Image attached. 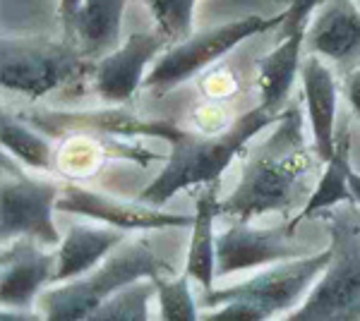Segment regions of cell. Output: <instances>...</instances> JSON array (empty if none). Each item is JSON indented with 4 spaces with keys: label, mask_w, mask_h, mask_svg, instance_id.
<instances>
[{
    "label": "cell",
    "mask_w": 360,
    "mask_h": 321,
    "mask_svg": "<svg viewBox=\"0 0 360 321\" xmlns=\"http://www.w3.org/2000/svg\"><path fill=\"white\" fill-rule=\"evenodd\" d=\"M217 190L219 185H209L202 188V195L197 197L193 237H190L188 261H185V273L202 290H212L217 278V235H214V221L219 218Z\"/></svg>",
    "instance_id": "ffe728a7"
},
{
    "label": "cell",
    "mask_w": 360,
    "mask_h": 321,
    "mask_svg": "<svg viewBox=\"0 0 360 321\" xmlns=\"http://www.w3.org/2000/svg\"><path fill=\"white\" fill-rule=\"evenodd\" d=\"M278 118L281 113H274L259 103L257 108H250L248 113L238 115L233 127L224 134L209 137L195 130H183L171 142V156L164 171L139 192L137 202L159 209L180 190L195 188V185H202V188L219 185V178L231 166V161L245 149L250 139L264 127H269L271 122H278Z\"/></svg>",
    "instance_id": "7a4b0ae2"
},
{
    "label": "cell",
    "mask_w": 360,
    "mask_h": 321,
    "mask_svg": "<svg viewBox=\"0 0 360 321\" xmlns=\"http://www.w3.org/2000/svg\"><path fill=\"white\" fill-rule=\"evenodd\" d=\"M324 3H327V0H293L291 8L286 10V20H283V27H281V39L298 32V29H303L312 10L322 8Z\"/></svg>",
    "instance_id": "83f0119b"
},
{
    "label": "cell",
    "mask_w": 360,
    "mask_h": 321,
    "mask_svg": "<svg viewBox=\"0 0 360 321\" xmlns=\"http://www.w3.org/2000/svg\"><path fill=\"white\" fill-rule=\"evenodd\" d=\"M123 242H127V232L118 230V228H94L82 223L70 225L68 235L58 247V271L53 285L75 281V278L94 271Z\"/></svg>",
    "instance_id": "e0dca14e"
},
{
    "label": "cell",
    "mask_w": 360,
    "mask_h": 321,
    "mask_svg": "<svg viewBox=\"0 0 360 321\" xmlns=\"http://www.w3.org/2000/svg\"><path fill=\"white\" fill-rule=\"evenodd\" d=\"M0 142H3L5 154H13L22 166L32 168V171H56V147L51 137L39 132L37 127L25 125L20 115L3 110Z\"/></svg>",
    "instance_id": "7402d4cb"
},
{
    "label": "cell",
    "mask_w": 360,
    "mask_h": 321,
    "mask_svg": "<svg viewBox=\"0 0 360 321\" xmlns=\"http://www.w3.org/2000/svg\"><path fill=\"white\" fill-rule=\"evenodd\" d=\"M348 151H351V130L348 125H341V130H336V149L334 156L324 163V171L317 180V188L312 192L310 202L300 209L298 214L288 221V228L295 232L300 221L317 216L327 209L336 207L344 202H356L351 192V161H348Z\"/></svg>",
    "instance_id": "44dd1931"
},
{
    "label": "cell",
    "mask_w": 360,
    "mask_h": 321,
    "mask_svg": "<svg viewBox=\"0 0 360 321\" xmlns=\"http://www.w3.org/2000/svg\"><path fill=\"white\" fill-rule=\"evenodd\" d=\"M173 268L152 249L147 240H127L96 266L75 281L49 285L39 295L46 321H86L108 297L142 278H171Z\"/></svg>",
    "instance_id": "5b68a950"
},
{
    "label": "cell",
    "mask_w": 360,
    "mask_h": 321,
    "mask_svg": "<svg viewBox=\"0 0 360 321\" xmlns=\"http://www.w3.org/2000/svg\"><path fill=\"white\" fill-rule=\"evenodd\" d=\"M344 96L353 110V115L360 120V67H356L344 77Z\"/></svg>",
    "instance_id": "f546056e"
},
{
    "label": "cell",
    "mask_w": 360,
    "mask_h": 321,
    "mask_svg": "<svg viewBox=\"0 0 360 321\" xmlns=\"http://www.w3.org/2000/svg\"><path fill=\"white\" fill-rule=\"evenodd\" d=\"M329 230V259L305 302L281 321H360V207L344 202L319 214Z\"/></svg>",
    "instance_id": "277c9868"
},
{
    "label": "cell",
    "mask_w": 360,
    "mask_h": 321,
    "mask_svg": "<svg viewBox=\"0 0 360 321\" xmlns=\"http://www.w3.org/2000/svg\"><path fill=\"white\" fill-rule=\"evenodd\" d=\"M125 0H82L75 20V44L89 63L113 53L120 46Z\"/></svg>",
    "instance_id": "d6986e66"
},
{
    "label": "cell",
    "mask_w": 360,
    "mask_h": 321,
    "mask_svg": "<svg viewBox=\"0 0 360 321\" xmlns=\"http://www.w3.org/2000/svg\"><path fill=\"white\" fill-rule=\"evenodd\" d=\"M351 192H353V197H356V202L360 207V175L358 173H351Z\"/></svg>",
    "instance_id": "1f68e13d"
},
{
    "label": "cell",
    "mask_w": 360,
    "mask_h": 321,
    "mask_svg": "<svg viewBox=\"0 0 360 321\" xmlns=\"http://www.w3.org/2000/svg\"><path fill=\"white\" fill-rule=\"evenodd\" d=\"M310 254L312 249L305 242L295 240L288 221L276 228H252L250 223L231 221V225L217 235V276L266 268Z\"/></svg>",
    "instance_id": "9c48e42d"
},
{
    "label": "cell",
    "mask_w": 360,
    "mask_h": 321,
    "mask_svg": "<svg viewBox=\"0 0 360 321\" xmlns=\"http://www.w3.org/2000/svg\"><path fill=\"white\" fill-rule=\"evenodd\" d=\"M303 79V96L307 118L312 125V147L317 156L327 163L336 149V101H339V84L334 72L324 65L319 55H307L300 67Z\"/></svg>",
    "instance_id": "2e32d148"
},
{
    "label": "cell",
    "mask_w": 360,
    "mask_h": 321,
    "mask_svg": "<svg viewBox=\"0 0 360 321\" xmlns=\"http://www.w3.org/2000/svg\"><path fill=\"white\" fill-rule=\"evenodd\" d=\"M286 10L276 17H257L250 15L243 20L229 22L221 27H212L205 32H197L190 39L171 46L164 55L156 60L152 72L144 77V89H149L156 96H164L173 91L183 81L193 79L195 74L207 72L217 60H221L226 53L243 44L250 37L269 32L271 27H283Z\"/></svg>",
    "instance_id": "52a82bcc"
},
{
    "label": "cell",
    "mask_w": 360,
    "mask_h": 321,
    "mask_svg": "<svg viewBox=\"0 0 360 321\" xmlns=\"http://www.w3.org/2000/svg\"><path fill=\"white\" fill-rule=\"evenodd\" d=\"M22 120L37 127L39 132L49 134L51 139H63L79 132H96V134H113V137H156L171 144L178 137L180 127L168 120H144L125 108H103V110H86V113H65V110H49V108H32L25 113H17Z\"/></svg>",
    "instance_id": "30bf717a"
},
{
    "label": "cell",
    "mask_w": 360,
    "mask_h": 321,
    "mask_svg": "<svg viewBox=\"0 0 360 321\" xmlns=\"http://www.w3.org/2000/svg\"><path fill=\"white\" fill-rule=\"evenodd\" d=\"M322 171L324 161L305 139L303 115L288 106L271 137L248 154L236 190L219 199V216L250 223L257 216L281 214L291 221L293 209L310 202Z\"/></svg>",
    "instance_id": "6da1fadb"
},
{
    "label": "cell",
    "mask_w": 360,
    "mask_h": 321,
    "mask_svg": "<svg viewBox=\"0 0 360 321\" xmlns=\"http://www.w3.org/2000/svg\"><path fill=\"white\" fill-rule=\"evenodd\" d=\"M154 15L156 29L171 41V46L193 37V15L197 0H139Z\"/></svg>",
    "instance_id": "cb8c5ba5"
},
{
    "label": "cell",
    "mask_w": 360,
    "mask_h": 321,
    "mask_svg": "<svg viewBox=\"0 0 360 321\" xmlns=\"http://www.w3.org/2000/svg\"><path fill=\"white\" fill-rule=\"evenodd\" d=\"M58 271V254L44 244L17 237L3 244L0 256V302L10 309H29L46 285H53Z\"/></svg>",
    "instance_id": "5bb4252c"
},
{
    "label": "cell",
    "mask_w": 360,
    "mask_h": 321,
    "mask_svg": "<svg viewBox=\"0 0 360 321\" xmlns=\"http://www.w3.org/2000/svg\"><path fill=\"white\" fill-rule=\"evenodd\" d=\"M168 48L171 41L159 29L130 34L113 53L91 65V81L98 98L106 103H127L144 84V67Z\"/></svg>",
    "instance_id": "7c38bea8"
},
{
    "label": "cell",
    "mask_w": 360,
    "mask_h": 321,
    "mask_svg": "<svg viewBox=\"0 0 360 321\" xmlns=\"http://www.w3.org/2000/svg\"><path fill=\"white\" fill-rule=\"evenodd\" d=\"M84 53L68 39H8L0 41V84L37 101L58 86L91 70Z\"/></svg>",
    "instance_id": "8992f818"
},
{
    "label": "cell",
    "mask_w": 360,
    "mask_h": 321,
    "mask_svg": "<svg viewBox=\"0 0 360 321\" xmlns=\"http://www.w3.org/2000/svg\"><path fill=\"white\" fill-rule=\"evenodd\" d=\"M79 8H82V0H60L58 15H60L63 39L75 41V20H77Z\"/></svg>",
    "instance_id": "f1b7e54d"
},
{
    "label": "cell",
    "mask_w": 360,
    "mask_h": 321,
    "mask_svg": "<svg viewBox=\"0 0 360 321\" xmlns=\"http://www.w3.org/2000/svg\"><path fill=\"white\" fill-rule=\"evenodd\" d=\"M56 211L84 216L118 230H166V228H193L195 216L168 214L142 202H123L111 195L65 183L58 197Z\"/></svg>",
    "instance_id": "8fae6325"
},
{
    "label": "cell",
    "mask_w": 360,
    "mask_h": 321,
    "mask_svg": "<svg viewBox=\"0 0 360 321\" xmlns=\"http://www.w3.org/2000/svg\"><path fill=\"white\" fill-rule=\"evenodd\" d=\"M238 115H233V110L229 108V103H219V101H205L197 103L190 110V122H193L195 132L200 134H224L233 127Z\"/></svg>",
    "instance_id": "484cf974"
},
{
    "label": "cell",
    "mask_w": 360,
    "mask_h": 321,
    "mask_svg": "<svg viewBox=\"0 0 360 321\" xmlns=\"http://www.w3.org/2000/svg\"><path fill=\"white\" fill-rule=\"evenodd\" d=\"M332 252H315L303 259L266 266L250 281L231 288L202 290L197 307L205 309L200 321H269L281 312H291L310 293L327 268Z\"/></svg>",
    "instance_id": "3957f363"
},
{
    "label": "cell",
    "mask_w": 360,
    "mask_h": 321,
    "mask_svg": "<svg viewBox=\"0 0 360 321\" xmlns=\"http://www.w3.org/2000/svg\"><path fill=\"white\" fill-rule=\"evenodd\" d=\"M303 51H305V27L281 39L271 53L257 60V89L262 96V106L283 113L291 96L300 67H303Z\"/></svg>",
    "instance_id": "ac0fdd59"
},
{
    "label": "cell",
    "mask_w": 360,
    "mask_h": 321,
    "mask_svg": "<svg viewBox=\"0 0 360 321\" xmlns=\"http://www.w3.org/2000/svg\"><path fill=\"white\" fill-rule=\"evenodd\" d=\"M159 309L161 321H200V307L190 290V276L183 273L178 278H159Z\"/></svg>",
    "instance_id": "d4e9b609"
},
{
    "label": "cell",
    "mask_w": 360,
    "mask_h": 321,
    "mask_svg": "<svg viewBox=\"0 0 360 321\" xmlns=\"http://www.w3.org/2000/svg\"><path fill=\"white\" fill-rule=\"evenodd\" d=\"M156 151L137 142H123V137L96 132H79L58 139L56 147V173L68 180L94 178L113 161H130L137 166H149L159 161Z\"/></svg>",
    "instance_id": "4fadbf2b"
},
{
    "label": "cell",
    "mask_w": 360,
    "mask_h": 321,
    "mask_svg": "<svg viewBox=\"0 0 360 321\" xmlns=\"http://www.w3.org/2000/svg\"><path fill=\"white\" fill-rule=\"evenodd\" d=\"M156 295L159 288L154 278H142L108 297L86 321H149V305Z\"/></svg>",
    "instance_id": "603a6c76"
},
{
    "label": "cell",
    "mask_w": 360,
    "mask_h": 321,
    "mask_svg": "<svg viewBox=\"0 0 360 321\" xmlns=\"http://www.w3.org/2000/svg\"><path fill=\"white\" fill-rule=\"evenodd\" d=\"M307 55L327 58L341 72L360 65V10L353 0H327L310 27L305 29Z\"/></svg>",
    "instance_id": "9a60e30c"
},
{
    "label": "cell",
    "mask_w": 360,
    "mask_h": 321,
    "mask_svg": "<svg viewBox=\"0 0 360 321\" xmlns=\"http://www.w3.org/2000/svg\"><path fill=\"white\" fill-rule=\"evenodd\" d=\"M0 321H46L44 312H32V309H10L3 307Z\"/></svg>",
    "instance_id": "4dcf8cb0"
},
{
    "label": "cell",
    "mask_w": 360,
    "mask_h": 321,
    "mask_svg": "<svg viewBox=\"0 0 360 321\" xmlns=\"http://www.w3.org/2000/svg\"><path fill=\"white\" fill-rule=\"evenodd\" d=\"M200 91L207 96V101L226 103L240 91V79H238V74L231 67L219 65V67L207 70V72L202 74Z\"/></svg>",
    "instance_id": "4316f807"
},
{
    "label": "cell",
    "mask_w": 360,
    "mask_h": 321,
    "mask_svg": "<svg viewBox=\"0 0 360 321\" xmlns=\"http://www.w3.org/2000/svg\"><path fill=\"white\" fill-rule=\"evenodd\" d=\"M63 185L32 178L15 161L3 156V188H0V237L3 244L29 237L46 249L60 247L63 235L53 223V211Z\"/></svg>",
    "instance_id": "ba28073f"
}]
</instances>
